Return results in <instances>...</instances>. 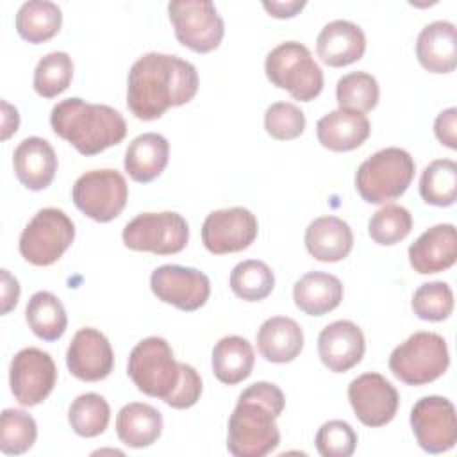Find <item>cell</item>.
<instances>
[{"mask_svg":"<svg viewBox=\"0 0 457 457\" xmlns=\"http://www.w3.org/2000/svg\"><path fill=\"white\" fill-rule=\"evenodd\" d=\"M378 82L366 71H352L343 75L336 86V100L339 109L368 112L378 104Z\"/></svg>","mask_w":457,"mask_h":457,"instance_id":"cell-35","label":"cell"},{"mask_svg":"<svg viewBox=\"0 0 457 457\" xmlns=\"http://www.w3.org/2000/svg\"><path fill=\"white\" fill-rule=\"evenodd\" d=\"M228 284L237 298L246 302H261L271 295L275 287V275L266 262L248 259L234 266Z\"/></svg>","mask_w":457,"mask_h":457,"instance_id":"cell-32","label":"cell"},{"mask_svg":"<svg viewBox=\"0 0 457 457\" xmlns=\"http://www.w3.org/2000/svg\"><path fill=\"white\" fill-rule=\"evenodd\" d=\"M25 320L30 330L43 341L59 339L68 327V316L61 300L48 291H37L29 298Z\"/></svg>","mask_w":457,"mask_h":457,"instance_id":"cell-31","label":"cell"},{"mask_svg":"<svg viewBox=\"0 0 457 457\" xmlns=\"http://www.w3.org/2000/svg\"><path fill=\"white\" fill-rule=\"evenodd\" d=\"M66 366L79 380H104L114 368V352L109 339L96 328H80L68 346Z\"/></svg>","mask_w":457,"mask_h":457,"instance_id":"cell-17","label":"cell"},{"mask_svg":"<svg viewBox=\"0 0 457 457\" xmlns=\"http://www.w3.org/2000/svg\"><path fill=\"white\" fill-rule=\"evenodd\" d=\"M111 420V409L104 396L84 393L77 396L68 411V421L77 436L96 437L105 432Z\"/></svg>","mask_w":457,"mask_h":457,"instance_id":"cell-34","label":"cell"},{"mask_svg":"<svg viewBox=\"0 0 457 457\" xmlns=\"http://www.w3.org/2000/svg\"><path fill=\"white\" fill-rule=\"evenodd\" d=\"M286 405L284 393L271 382H255L237 398L228 420L227 448L236 457H264L280 443L275 420Z\"/></svg>","mask_w":457,"mask_h":457,"instance_id":"cell-2","label":"cell"},{"mask_svg":"<svg viewBox=\"0 0 457 457\" xmlns=\"http://www.w3.org/2000/svg\"><path fill=\"white\" fill-rule=\"evenodd\" d=\"M434 134L441 145L455 150L457 148V109L448 107L441 111L434 121Z\"/></svg>","mask_w":457,"mask_h":457,"instance_id":"cell-43","label":"cell"},{"mask_svg":"<svg viewBox=\"0 0 457 457\" xmlns=\"http://www.w3.org/2000/svg\"><path fill=\"white\" fill-rule=\"evenodd\" d=\"M257 348L270 362H291L303 348V330L287 316L268 318L257 330Z\"/></svg>","mask_w":457,"mask_h":457,"instance_id":"cell-25","label":"cell"},{"mask_svg":"<svg viewBox=\"0 0 457 457\" xmlns=\"http://www.w3.org/2000/svg\"><path fill=\"white\" fill-rule=\"evenodd\" d=\"M414 161L403 148L389 146L361 162L355 173V189L368 204H387L402 196L412 182Z\"/></svg>","mask_w":457,"mask_h":457,"instance_id":"cell-4","label":"cell"},{"mask_svg":"<svg viewBox=\"0 0 457 457\" xmlns=\"http://www.w3.org/2000/svg\"><path fill=\"white\" fill-rule=\"evenodd\" d=\"M57 380V368L50 353L29 346L20 350L9 368V384L18 403L34 407L46 400Z\"/></svg>","mask_w":457,"mask_h":457,"instance_id":"cell-13","label":"cell"},{"mask_svg":"<svg viewBox=\"0 0 457 457\" xmlns=\"http://www.w3.org/2000/svg\"><path fill=\"white\" fill-rule=\"evenodd\" d=\"M253 348L241 336H225L212 348V373L227 386H234L248 378L253 370Z\"/></svg>","mask_w":457,"mask_h":457,"instance_id":"cell-29","label":"cell"},{"mask_svg":"<svg viewBox=\"0 0 457 457\" xmlns=\"http://www.w3.org/2000/svg\"><path fill=\"white\" fill-rule=\"evenodd\" d=\"M257 218L245 207L218 209L202 225V243L216 255L246 250L257 237Z\"/></svg>","mask_w":457,"mask_h":457,"instance_id":"cell-15","label":"cell"},{"mask_svg":"<svg viewBox=\"0 0 457 457\" xmlns=\"http://www.w3.org/2000/svg\"><path fill=\"white\" fill-rule=\"evenodd\" d=\"M75 239V225L70 216L55 207H45L34 214L20 236V253L34 266H50L62 257Z\"/></svg>","mask_w":457,"mask_h":457,"instance_id":"cell-8","label":"cell"},{"mask_svg":"<svg viewBox=\"0 0 457 457\" xmlns=\"http://www.w3.org/2000/svg\"><path fill=\"white\" fill-rule=\"evenodd\" d=\"M162 432L161 412L141 402L127 403L116 416V434L130 448H146L154 445Z\"/></svg>","mask_w":457,"mask_h":457,"instance_id":"cell-28","label":"cell"},{"mask_svg":"<svg viewBox=\"0 0 457 457\" xmlns=\"http://www.w3.org/2000/svg\"><path fill=\"white\" fill-rule=\"evenodd\" d=\"M37 437V427L30 414L21 409H5L0 418V450L5 455L29 452Z\"/></svg>","mask_w":457,"mask_h":457,"instance_id":"cell-37","label":"cell"},{"mask_svg":"<svg viewBox=\"0 0 457 457\" xmlns=\"http://www.w3.org/2000/svg\"><path fill=\"white\" fill-rule=\"evenodd\" d=\"M316 50L327 66H348L364 55L366 36L359 25L348 20H334L320 30Z\"/></svg>","mask_w":457,"mask_h":457,"instance_id":"cell-21","label":"cell"},{"mask_svg":"<svg viewBox=\"0 0 457 457\" xmlns=\"http://www.w3.org/2000/svg\"><path fill=\"white\" fill-rule=\"evenodd\" d=\"M370 130L366 114L350 109H336L321 116L316 123L320 145L332 152H350L359 148L370 137Z\"/></svg>","mask_w":457,"mask_h":457,"instance_id":"cell-23","label":"cell"},{"mask_svg":"<svg viewBox=\"0 0 457 457\" xmlns=\"http://www.w3.org/2000/svg\"><path fill=\"white\" fill-rule=\"evenodd\" d=\"M127 248L157 255L179 253L189 239L187 221L173 211L143 212L130 220L121 234Z\"/></svg>","mask_w":457,"mask_h":457,"instance_id":"cell-9","label":"cell"},{"mask_svg":"<svg viewBox=\"0 0 457 457\" xmlns=\"http://www.w3.org/2000/svg\"><path fill=\"white\" fill-rule=\"evenodd\" d=\"M421 198L436 207H448L457 196V164L452 159H436L421 173Z\"/></svg>","mask_w":457,"mask_h":457,"instance_id":"cell-33","label":"cell"},{"mask_svg":"<svg viewBox=\"0 0 457 457\" xmlns=\"http://www.w3.org/2000/svg\"><path fill=\"white\" fill-rule=\"evenodd\" d=\"M295 305L309 316H323L334 311L343 300V284L325 271L302 275L293 287Z\"/></svg>","mask_w":457,"mask_h":457,"instance_id":"cell-27","label":"cell"},{"mask_svg":"<svg viewBox=\"0 0 457 457\" xmlns=\"http://www.w3.org/2000/svg\"><path fill=\"white\" fill-rule=\"evenodd\" d=\"M71 198L77 209L87 218L107 223L125 209L129 186L118 170H91L75 180Z\"/></svg>","mask_w":457,"mask_h":457,"instance_id":"cell-10","label":"cell"},{"mask_svg":"<svg viewBox=\"0 0 457 457\" xmlns=\"http://www.w3.org/2000/svg\"><path fill=\"white\" fill-rule=\"evenodd\" d=\"M73 79V62L66 52H50L39 59L34 70V91L43 98H54L68 89Z\"/></svg>","mask_w":457,"mask_h":457,"instance_id":"cell-36","label":"cell"},{"mask_svg":"<svg viewBox=\"0 0 457 457\" xmlns=\"http://www.w3.org/2000/svg\"><path fill=\"white\" fill-rule=\"evenodd\" d=\"M448 364L446 341L443 336L427 330L414 332L389 355L391 373L409 386L434 382L448 370Z\"/></svg>","mask_w":457,"mask_h":457,"instance_id":"cell-7","label":"cell"},{"mask_svg":"<svg viewBox=\"0 0 457 457\" xmlns=\"http://www.w3.org/2000/svg\"><path fill=\"white\" fill-rule=\"evenodd\" d=\"M262 7L270 12V16L275 18H293L296 16L303 7V0H289V2H262Z\"/></svg>","mask_w":457,"mask_h":457,"instance_id":"cell-45","label":"cell"},{"mask_svg":"<svg viewBox=\"0 0 457 457\" xmlns=\"http://www.w3.org/2000/svg\"><path fill=\"white\" fill-rule=\"evenodd\" d=\"M314 443L323 457H350L357 446V434L350 423L330 420L320 427Z\"/></svg>","mask_w":457,"mask_h":457,"instance_id":"cell-40","label":"cell"},{"mask_svg":"<svg viewBox=\"0 0 457 457\" xmlns=\"http://www.w3.org/2000/svg\"><path fill=\"white\" fill-rule=\"evenodd\" d=\"M198 91L196 68L177 55L150 52L139 57L127 80V105L143 121L161 118L168 109L184 105Z\"/></svg>","mask_w":457,"mask_h":457,"instance_id":"cell-1","label":"cell"},{"mask_svg":"<svg viewBox=\"0 0 457 457\" xmlns=\"http://www.w3.org/2000/svg\"><path fill=\"white\" fill-rule=\"evenodd\" d=\"M62 23V12L57 4L48 0L25 2L16 12V30L21 39L39 45L52 39Z\"/></svg>","mask_w":457,"mask_h":457,"instance_id":"cell-30","label":"cell"},{"mask_svg":"<svg viewBox=\"0 0 457 457\" xmlns=\"http://www.w3.org/2000/svg\"><path fill=\"white\" fill-rule=\"evenodd\" d=\"M168 16L180 45L198 54H207L220 46L225 25L212 2L175 0L168 4Z\"/></svg>","mask_w":457,"mask_h":457,"instance_id":"cell-11","label":"cell"},{"mask_svg":"<svg viewBox=\"0 0 457 457\" xmlns=\"http://www.w3.org/2000/svg\"><path fill=\"white\" fill-rule=\"evenodd\" d=\"M264 129L278 141L295 139L305 130V114L295 104L275 102L264 112Z\"/></svg>","mask_w":457,"mask_h":457,"instance_id":"cell-41","label":"cell"},{"mask_svg":"<svg viewBox=\"0 0 457 457\" xmlns=\"http://www.w3.org/2000/svg\"><path fill=\"white\" fill-rule=\"evenodd\" d=\"M348 400L357 420L366 427L387 425L400 403L398 391L380 373H362L348 386Z\"/></svg>","mask_w":457,"mask_h":457,"instance_id":"cell-16","label":"cell"},{"mask_svg":"<svg viewBox=\"0 0 457 457\" xmlns=\"http://www.w3.org/2000/svg\"><path fill=\"white\" fill-rule=\"evenodd\" d=\"M364 350L366 343L362 330L348 320L328 323L318 336L320 359L334 373H345L357 366Z\"/></svg>","mask_w":457,"mask_h":457,"instance_id":"cell-18","label":"cell"},{"mask_svg":"<svg viewBox=\"0 0 457 457\" xmlns=\"http://www.w3.org/2000/svg\"><path fill=\"white\" fill-rule=\"evenodd\" d=\"M457 261V234L452 223H439L425 230L409 246V262L420 275L439 273Z\"/></svg>","mask_w":457,"mask_h":457,"instance_id":"cell-19","label":"cell"},{"mask_svg":"<svg viewBox=\"0 0 457 457\" xmlns=\"http://www.w3.org/2000/svg\"><path fill=\"white\" fill-rule=\"evenodd\" d=\"M411 305L420 320L443 321L453 311V291L446 282H427L414 291Z\"/></svg>","mask_w":457,"mask_h":457,"instance_id":"cell-39","label":"cell"},{"mask_svg":"<svg viewBox=\"0 0 457 457\" xmlns=\"http://www.w3.org/2000/svg\"><path fill=\"white\" fill-rule=\"evenodd\" d=\"M127 373L141 393L164 402L173 396L182 377L180 362L175 361L170 343L157 336H150L132 348Z\"/></svg>","mask_w":457,"mask_h":457,"instance_id":"cell-5","label":"cell"},{"mask_svg":"<svg viewBox=\"0 0 457 457\" xmlns=\"http://www.w3.org/2000/svg\"><path fill=\"white\" fill-rule=\"evenodd\" d=\"M16 179L30 191L46 189L57 171V155L52 145L37 136L25 137L12 154Z\"/></svg>","mask_w":457,"mask_h":457,"instance_id":"cell-20","label":"cell"},{"mask_svg":"<svg viewBox=\"0 0 457 457\" xmlns=\"http://www.w3.org/2000/svg\"><path fill=\"white\" fill-rule=\"evenodd\" d=\"M305 248L321 262L343 261L353 246L350 225L337 216H320L305 228Z\"/></svg>","mask_w":457,"mask_h":457,"instance_id":"cell-24","label":"cell"},{"mask_svg":"<svg viewBox=\"0 0 457 457\" xmlns=\"http://www.w3.org/2000/svg\"><path fill=\"white\" fill-rule=\"evenodd\" d=\"M411 428L428 453H443L457 443V416L453 403L445 396H423L411 411Z\"/></svg>","mask_w":457,"mask_h":457,"instance_id":"cell-12","label":"cell"},{"mask_svg":"<svg viewBox=\"0 0 457 457\" xmlns=\"http://www.w3.org/2000/svg\"><path fill=\"white\" fill-rule=\"evenodd\" d=\"M170 157V143L157 132H145L132 139L125 150V171L136 182L146 184L157 179Z\"/></svg>","mask_w":457,"mask_h":457,"instance_id":"cell-26","label":"cell"},{"mask_svg":"<svg viewBox=\"0 0 457 457\" xmlns=\"http://www.w3.org/2000/svg\"><path fill=\"white\" fill-rule=\"evenodd\" d=\"M412 228V216L402 205H384L368 221L370 237L382 245L393 246L405 239Z\"/></svg>","mask_w":457,"mask_h":457,"instance_id":"cell-38","label":"cell"},{"mask_svg":"<svg viewBox=\"0 0 457 457\" xmlns=\"http://www.w3.org/2000/svg\"><path fill=\"white\" fill-rule=\"evenodd\" d=\"M416 57L430 73H450L457 66V30L452 21L437 20L421 29Z\"/></svg>","mask_w":457,"mask_h":457,"instance_id":"cell-22","label":"cell"},{"mask_svg":"<svg viewBox=\"0 0 457 457\" xmlns=\"http://www.w3.org/2000/svg\"><path fill=\"white\" fill-rule=\"evenodd\" d=\"M268 80L286 89L295 100L311 102L323 89V71L312 59L309 48L298 41H286L275 46L264 62Z\"/></svg>","mask_w":457,"mask_h":457,"instance_id":"cell-6","label":"cell"},{"mask_svg":"<svg viewBox=\"0 0 457 457\" xmlns=\"http://www.w3.org/2000/svg\"><path fill=\"white\" fill-rule=\"evenodd\" d=\"M18 125H20V114L16 111V107L9 105L5 100H2V134H0V139L5 141L9 139L16 130H18Z\"/></svg>","mask_w":457,"mask_h":457,"instance_id":"cell-46","label":"cell"},{"mask_svg":"<svg viewBox=\"0 0 457 457\" xmlns=\"http://www.w3.org/2000/svg\"><path fill=\"white\" fill-rule=\"evenodd\" d=\"M150 287L157 300L186 312L204 307L211 295V282L205 273L179 264L155 268L150 277Z\"/></svg>","mask_w":457,"mask_h":457,"instance_id":"cell-14","label":"cell"},{"mask_svg":"<svg viewBox=\"0 0 457 457\" xmlns=\"http://www.w3.org/2000/svg\"><path fill=\"white\" fill-rule=\"evenodd\" d=\"M2 314H9L11 309L16 307L20 298V284L9 273V270H2Z\"/></svg>","mask_w":457,"mask_h":457,"instance_id":"cell-44","label":"cell"},{"mask_svg":"<svg viewBox=\"0 0 457 457\" xmlns=\"http://www.w3.org/2000/svg\"><path fill=\"white\" fill-rule=\"evenodd\" d=\"M50 125L82 155H96L127 136V123L120 111L77 96L54 105Z\"/></svg>","mask_w":457,"mask_h":457,"instance_id":"cell-3","label":"cell"},{"mask_svg":"<svg viewBox=\"0 0 457 457\" xmlns=\"http://www.w3.org/2000/svg\"><path fill=\"white\" fill-rule=\"evenodd\" d=\"M180 370H182L180 384H179L177 391L173 393V396L166 403L173 409H189L200 400L202 378L191 364L180 362Z\"/></svg>","mask_w":457,"mask_h":457,"instance_id":"cell-42","label":"cell"}]
</instances>
